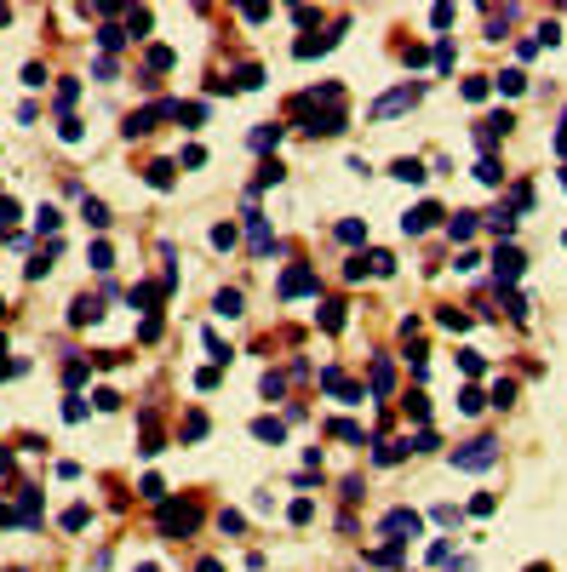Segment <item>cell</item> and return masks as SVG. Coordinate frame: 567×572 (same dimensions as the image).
Wrapping results in <instances>:
<instances>
[{
  "instance_id": "d6a6232c",
  "label": "cell",
  "mask_w": 567,
  "mask_h": 572,
  "mask_svg": "<svg viewBox=\"0 0 567 572\" xmlns=\"http://www.w3.org/2000/svg\"><path fill=\"white\" fill-rule=\"evenodd\" d=\"M184 435H189V441H201V435H206V418H201V412H189V418H184Z\"/></svg>"
},
{
  "instance_id": "d590c367",
  "label": "cell",
  "mask_w": 567,
  "mask_h": 572,
  "mask_svg": "<svg viewBox=\"0 0 567 572\" xmlns=\"http://www.w3.org/2000/svg\"><path fill=\"white\" fill-rule=\"evenodd\" d=\"M75 98H80V86H75V80H63V86H58V109H69Z\"/></svg>"
},
{
  "instance_id": "3957f363",
  "label": "cell",
  "mask_w": 567,
  "mask_h": 572,
  "mask_svg": "<svg viewBox=\"0 0 567 572\" xmlns=\"http://www.w3.org/2000/svg\"><path fill=\"white\" fill-rule=\"evenodd\" d=\"M413 103H418V86L407 80V86H396V92H384L367 115H373V120H390V115H401V109H413Z\"/></svg>"
},
{
  "instance_id": "5bb4252c",
  "label": "cell",
  "mask_w": 567,
  "mask_h": 572,
  "mask_svg": "<svg viewBox=\"0 0 567 572\" xmlns=\"http://www.w3.org/2000/svg\"><path fill=\"white\" fill-rule=\"evenodd\" d=\"M390 172H396V178H401V184H424V166H418V160H396V166H390Z\"/></svg>"
},
{
  "instance_id": "9a60e30c",
  "label": "cell",
  "mask_w": 567,
  "mask_h": 572,
  "mask_svg": "<svg viewBox=\"0 0 567 572\" xmlns=\"http://www.w3.org/2000/svg\"><path fill=\"white\" fill-rule=\"evenodd\" d=\"M390 378H396L390 361H373V395H390Z\"/></svg>"
},
{
  "instance_id": "83f0119b",
  "label": "cell",
  "mask_w": 567,
  "mask_h": 572,
  "mask_svg": "<svg viewBox=\"0 0 567 572\" xmlns=\"http://www.w3.org/2000/svg\"><path fill=\"white\" fill-rule=\"evenodd\" d=\"M482 407H487L482 389H464V395H459V412H482Z\"/></svg>"
},
{
  "instance_id": "8d00e7d4",
  "label": "cell",
  "mask_w": 567,
  "mask_h": 572,
  "mask_svg": "<svg viewBox=\"0 0 567 572\" xmlns=\"http://www.w3.org/2000/svg\"><path fill=\"white\" fill-rule=\"evenodd\" d=\"M109 263H115V252H109V246L98 241V246H92V269H109Z\"/></svg>"
},
{
  "instance_id": "1f68e13d",
  "label": "cell",
  "mask_w": 567,
  "mask_h": 572,
  "mask_svg": "<svg viewBox=\"0 0 567 572\" xmlns=\"http://www.w3.org/2000/svg\"><path fill=\"white\" fill-rule=\"evenodd\" d=\"M63 418H69V424H80V418H86V401H80V395H69V401H63Z\"/></svg>"
},
{
  "instance_id": "2e32d148",
  "label": "cell",
  "mask_w": 567,
  "mask_h": 572,
  "mask_svg": "<svg viewBox=\"0 0 567 572\" xmlns=\"http://www.w3.org/2000/svg\"><path fill=\"white\" fill-rule=\"evenodd\" d=\"M80 217H86V224H92V229H104V224H109V212H104V201H86V206H80Z\"/></svg>"
},
{
  "instance_id": "b9f144b4",
  "label": "cell",
  "mask_w": 567,
  "mask_h": 572,
  "mask_svg": "<svg viewBox=\"0 0 567 572\" xmlns=\"http://www.w3.org/2000/svg\"><path fill=\"white\" fill-rule=\"evenodd\" d=\"M0 310H6V298H0Z\"/></svg>"
},
{
  "instance_id": "8992f818",
  "label": "cell",
  "mask_w": 567,
  "mask_h": 572,
  "mask_svg": "<svg viewBox=\"0 0 567 572\" xmlns=\"http://www.w3.org/2000/svg\"><path fill=\"white\" fill-rule=\"evenodd\" d=\"M435 217H442V206L424 201V206H413V212L401 217V229H407V235H424V229H435Z\"/></svg>"
},
{
  "instance_id": "e575fe53",
  "label": "cell",
  "mask_w": 567,
  "mask_h": 572,
  "mask_svg": "<svg viewBox=\"0 0 567 572\" xmlns=\"http://www.w3.org/2000/svg\"><path fill=\"white\" fill-rule=\"evenodd\" d=\"M373 275H396V258H390V252H373Z\"/></svg>"
},
{
  "instance_id": "4fadbf2b",
  "label": "cell",
  "mask_w": 567,
  "mask_h": 572,
  "mask_svg": "<svg viewBox=\"0 0 567 572\" xmlns=\"http://www.w3.org/2000/svg\"><path fill=\"white\" fill-rule=\"evenodd\" d=\"M69 321H75V326H86V321H98V303H92V298H75V310H69Z\"/></svg>"
},
{
  "instance_id": "8fae6325",
  "label": "cell",
  "mask_w": 567,
  "mask_h": 572,
  "mask_svg": "<svg viewBox=\"0 0 567 572\" xmlns=\"http://www.w3.org/2000/svg\"><path fill=\"white\" fill-rule=\"evenodd\" d=\"M252 435H258V441H275V447H281V441H287V424H281V418H258Z\"/></svg>"
},
{
  "instance_id": "7402d4cb",
  "label": "cell",
  "mask_w": 567,
  "mask_h": 572,
  "mask_svg": "<svg viewBox=\"0 0 567 572\" xmlns=\"http://www.w3.org/2000/svg\"><path fill=\"white\" fill-rule=\"evenodd\" d=\"M270 144H281V126H258L252 132V149H270Z\"/></svg>"
},
{
  "instance_id": "44dd1931",
  "label": "cell",
  "mask_w": 567,
  "mask_h": 572,
  "mask_svg": "<svg viewBox=\"0 0 567 572\" xmlns=\"http://www.w3.org/2000/svg\"><path fill=\"white\" fill-rule=\"evenodd\" d=\"M35 224H40V235H52L63 217H58V206H40V212H35Z\"/></svg>"
},
{
  "instance_id": "7c38bea8",
  "label": "cell",
  "mask_w": 567,
  "mask_h": 572,
  "mask_svg": "<svg viewBox=\"0 0 567 572\" xmlns=\"http://www.w3.org/2000/svg\"><path fill=\"white\" fill-rule=\"evenodd\" d=\"M447 235H453V241H470V235H475V212H459L453 224H447Z\"/></svg>"
},
{
  "instance_id": "cb8c5ba5",
  "label": "cell",
  "mask_w": 567,
  "mask_h": 572,
  "mask_svg": "<svg viewBox=\"0 0 567 572\" xmlns=\"http://www.w3.org/2000/svg\"><path fill=\"white\" fill-rule=\"evenodd\" d=\"M510 401H516V383L499 378V383H493V407H510Z\"/></svg>"
},
{
  "instance_id": "4316f807",
  "label": "cell",
  "mask_w": 567,
  "mask_h": 572,
  "mask_svg": "<svg viewBox=\"0 0 567 572\" xmlns=\"http://www.w3.org/2000/svg\"><path fill=\"white\" fill-rule=\"evenodd\" d=\"M86 521H92V515H86V504H75V509H63V526H69V533H80V526Z\"/></svg>"
},
{
  "instance_id": "f35d334b",
  "label": "cell",
  "mask_w": 567,
  "mask_h": 572,
  "mask_svg": "<svg viewBox=\"0 0 567 572\" xmlns=\"http://www.w3.org/2000/svg\"><path fill=\"white\" fill-rule=\"evenodd\" d=\"M447 572H475V566L470 561H447Z\"/></svg>"
},
{
  "instance_id": "ac0fdd59",
  "label": "cell",
  "mask_w": 567,
  "mask_h": 572,
  "mask_svg": "<svg viewBox=\"0 0 567 572\" xmlns=\"http://www.w3.org/2000/svg\"><path fill=\"white\" fill-rule=\"evenodd\" d=\"M521 86H528V75H521V69H510V75H499V92H504V98H516V92H521Z\"/></svg>"
},
{
  "instance_id": "277c9868",
  "label": "cell",
  "mask_w": 567,
  "mask_h": 572,
  "mask_svg": "<svg viewBox=\"0 0 567 572\" xmlns=\"http://www.w3.org/2000/svg\"><path fill=\"white\" fill-rule=\"evenodd\" d=\"M189 526H195V509H189V504H161V533H166V538L189 533Z\"/></svg>"
},
{
  "instance_id": "9c48e42d",
  "label": "cell",
  "mask_w": 567,
  "mask_h": 572,
  "mask_svg": "<svg viewBox=\"0 0 567 572\" xmlns=\"http://www.w3.org/2000/svg\"><path fill=\"white\" fill-rule=\"evenodd\" d=\"M304 292H316V275L310 269H287L281 275V298H304Z\"/></svg>"
},
{
  "instance_id": "74e56055",
  "label": "cell",
  "mask_w": 567,
  "mask_h": 572,
  "mask_svg": "<svg viewBox=\"0 0 567 572\" xmlns=\"http://www.w3.org/2000/svg\"><path fill=\"white\" fill-rule=\"evenodd\" d=\"M321 326H327V332H338V326H344V310H338V303H332V310H321Z\"/></svg>"
},
{
  "instance_id": "ba28073f",
  "label": "cell",
  "mask_w": 567,
  "mask_h": 572,
  "mask_svg": "<svg viewBox=\"0 0 567 572\" xmlns=\"http://www.w3.org/2000/svg\"><path fill=\"white\" fill-rule=\"evenodd\" d=\"M247 217H252V224H247V241H252V252H258V258H270V252H275V235H270V224H264L258 212H247Z\"/></svg>"
},
{
  "instance_id": "f546056e",
  "label": "cell",
  "mask_w": 567,
  "mask_h": 572,
  "mask_svg": "<svg viewBox=\"0 0 567 572\" xmlns=\"http://www.w3.org/2000/svg\"><path fill=\"white\" fill-rule=\"evenodd\" d=\"M212 246H218V252H230V246H235V229H230V224H218V229H212Z\"/></svg>"
},
{
  "instance_id": "5b68a950",
  "label": "cell",
  "mask_w": 567,
  "mask_h": 572,
  "mask_svg": "<svg viewBox=\"0 0 567 572\" xmlns=\"http://www.w3.org/2000/svg\"><path fill=\"white\" fill-rule=\"evenodd\" d=\"M516 120L510 115H482V120H475V144H482V149H493L499 138H504V132H510Z\"/></svg>"
},
{
  "instance_id": "7a4b0ae2",
  "label": "cell",
  "mask_w": 567,
  "mask_h": 572,
  "mask_svg": "<svg viewBox=\"0 0 567 572\" xmlns=\"http://www.w3.org/2000/svg\"><path fill=\"white\" fill-rule=\"evenodd\" d=\"M418 533H424V515H418V509H390V515H384V538H390V544H407V538H418Z\"/></svg>"
},
{
  "instance_id": "ab89813d",
  "label": "cell",
  "mask_w": 567,
  "mask_h": 572,
  "mask_svg": "<svg viewBox=\"0 0 567 572\" xmlns=\"http://www.w3.org/2000/svg\"><path fill=\"white\" fill-rule=\"evenodd\" d=\"M201 572H224V566H218V561H201Z\"/></svg>"
},
{
  "instance_id": "603a6c76",
  "label": "cell",
  "mask_w": 567,
  "mask_h": 572,
  "mask_svg": "<svg viewBox=\"0 0 567 572\" xmlns=\"http://www.w3.org/2000/svg\"><path fill=\"white\" fill-rule=\"evenodd\" d=\"M149 184H155V189H172V166H166V160L149 166Z\"/></svg>"
},
{
  "instance_id": "e0dca14e",
  "label": "cell",
  "mask_w": 567,
  "mask_h": 572,
  "mask_svg": "<svg viewBox=\"0 0 567 572\" xmlns=\"http://www.w3.org/2000/svg\"><path fill=\"white\" fill-rule=\"evenodd\" d=\"M218 315L235 321V315H241V292H218Z\"/></svg>"
},
{
  "instance_id": "60d3db41",
  "label": "cell",
  "mask_w": 567,
  "mask_h": 572,
  "mask_svg": "<svg viewBox=\"0 0 567 572\" xmlns=\"http://www.w3.org/2000/svg\"><path fill=\"white\" fill-rule=\"evenodd\" d=\"M528 572H550V566H528Z\"/></svg>"
},
{
  "instance_id": "52a82bcc",
  "label": "cell",
  "mask_w": 567,
  "mask_h": 572,
  "mask_svg": "<svg viewBox=\"0 0 567 572\" xmlns=\"http://www.w3.org/2000/svg\"><path fill=\"white\" fill-rule=\"evenodd\" d=\"M493 275H499L504 286L521 281V252H516V246H499V252H493Z\"/></svg>"
},
{
  "instance_id": "f1b7e54d",
  "label": "cell",
  "mask_w": 567,
  "mask_h": 572,
  "mask_svg": "<svg viewBox=\"0 0 567 572\" xmlns=\"http://www.w3.org/2000/svg\"><path fill=\"white\" fill-rule=\"evenodd\" d=\"M475 178H482V184H499V178H504V172H499V160H493V155H487V160H482V166H475Z\"/></svg>"
},
{
  "instance_id": "d4e9b609",
  "label": "cell",
  "mask_w": 567,
  "mask_h": 572,
  "mask_svg": "<svg viewBox=\"0 0 567 572\" xmlns=\"http://www.w3.org/2000/svg\"><path fill=\"white\" fill-rule=\"evenodd\" d=\"M258 389H264L270 401H281V389H287V378H281V372H264V383H258Z\"/></svg>"
},
{
  "instance_id": "d6986e66",
  "label": "cell",
  "mask_w": 567,
  "mask_h": 572,
  "mask_svg": "<svg viewBox=\"0 0 567 572\" xmlns=\"http://www.w3.org/2000/svg\"><path fill=\"white\" fill-rule=\"evenodd\" d=\"M338 241H344V246H361V241H367V229L350 217V224H338Z\"/></svg>"
},
{
  "instance_id": "7bdbcfd3",
  "label": "cell",
  "mask_w": 567,
  "mask_h": 572,
  "mask_svg": "<svg viewBox=\"0 0 567 572\" xmlns=\"http://www.w3.org/2000/svg\"><path fill=\"white\" fill-rule=\"evenodd\" d=\"M561 184H567V178H561Z\"/></svg>"
},
{
  "instance_id": "4dcf8cb0",
  "label": "cell",
  "mask_w": 567,
  "mask_h": 572,
  "mask_svg": "<svg viewBox=\"0 0 567 572\" xmlns=\"http://www.w3.org/2000/svg\"><path fill=\"white\" fill-rule=\"evenodd\" d=\"M258 80H264V69H258V63H247V69L235 75V86H247V92H252V86H258Z\"/></svg>"
},
{
  "instance_id": "30bf717a",
  "label": "cell",
  "mask_w": 567,
  "mask_h": 572,
  "mask_svg": "<svg viewBox=\"0 0 567 572\" xmlns=\"http://www.w3.org/2000/svg\"><path fill=\"white\" fill-rule=\"evenodd\" d=\"M321 389H332V395H344V401H356V395H361V389H356L350 378H344L338 367H327V372H321Z\"/></svg>"
},
{
  "instance_id": "ffe728a7",
  "label": "cell",
  "mask_w": 567,
  "mask_h": 572,
  "mask_svg": "<svg viewBox=\"0 0 567 572\" xmlns=\"http://www.w3.org/2000/svg\"><path fill=\"white\" fill-rule=\"evenodd\" d=\"M120 40H126V29H115V23H104V29H98V46H104V52H115Z\"/></svg>"
},
{
  "instance_id": "6da1fadb",
  "label": "cell",
  "mask_w": 567,
  "mask_h": 572,
  "mask_svg": "<svg viewBox=\"0 0 567 572\" xmlns=\"http://www.w3.org/2000/svg\"><path fill=\"white\" fill-rule=\"evenodd\" d=\"M493 464H499V441H487V435L453 452V469H493Z\"/></svg>"
},
{
  "instance_id": "484cf974",
  "label": "cell",
  "mask_w": 567,
  "mask_h": 572,
  "mask_svg": "<svg viewBox=\"0 0 567 572\" xmlns=\"http://www.w3.org/2000/svg\"><path fill=\"white\" fill-rule=\"evenodd\" d=\"M401 407H407V418H418V424L430 418V401H424V395H407V401H401Z\"/></svg>"
},
{
  "instance_id": "836d02e7",
  "label": "cell",
  "mask_w": 567,
  "mask_h": 572,
  "mask_svg": "<svg viewBox=\"0 0 567 572\" xmlns=\"http://www.w3.org/2000/svg\"><path fill=\"white\" fill-rule=\"evenodd\" d=\"M442 326H453V332H464V326H470V315H464V310H442Z\"/></svg>"
}]
</instances>
